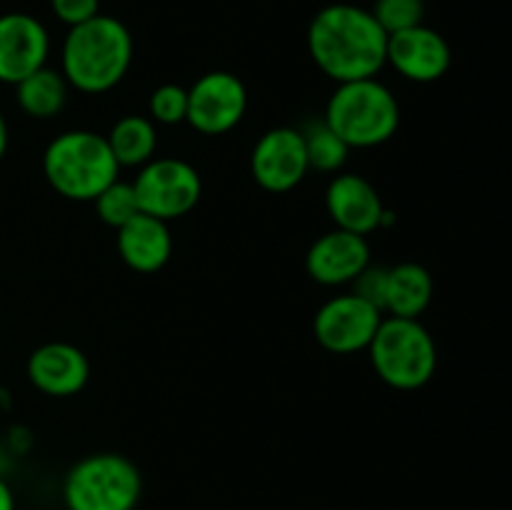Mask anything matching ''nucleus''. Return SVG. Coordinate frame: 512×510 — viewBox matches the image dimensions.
<instances>
[{
	"instance_id": "nucleus-23",
	"label": "nucleus",
	"mask_w": 512,
	"mask_h": 510,
	"mask_svg": "<svg viewBox=\"0 0 512 510\" xmlns=\"http://www.w3.org/2000/svg\"><path fill=\"white\" fill-rule=\"evenodd\" d=\"M370 13L375 15L385 33L393 35L423 23L425 0H375Z\"/></svg>"
},
{
	"instance_id": "nucleus-12",
	"label": "nucleus",
	"mask_w": 512,
	"mask_h": 510,
	"mask_svg": "<svg viewBox=\"0 0 512 510\" xmlns=\"http://www.w3.org/2000/svg\"><path fill=\"white\" fill-rule=\"evenodd\" d=\"M50 35L28 13L0 15V83L18 85L48 65Z\"/></svg>"
},
{
	"instance_id": "nucleus-13",
	"label": "nucleus",
	"mask_w": 512,
	"mask_h": 510,
	"mask_svg": "<svg viewBox=\"0 0 512 510\" xmlns=\"http://www.w3.org/2000/svg\"><path fill=\"white\" fill-rule=\"evenodd\" d=\"M370 265V243L365 235L348 233V230L333 228L320 235L305 255V273L310 280L338 288V285H353L355 278Z\"/></svg>"
},
{
	"instance_id": "nucleus-7",
	"label": "nucleus",
	"mask_w": 512,
	"mask_h": 510,
	"mask_svg": "<svg viewBox=\"0 0 512 510\" xmlns=\"http://www.w3.org/2000/svg\"><path fill=\"white\" fill-rule=\"evenodd\" d=\"M133 190L140 213L170 223L188 215L200 203L203 180L188 160L153 158L138 170Z\"/></svg>"
},
{
	"instance_id": "nucleus-16",
	"label": "nucleus",
	"mask_w": 512,
	"mask_h": 510,
	"mask_svg": "<svg viewBox=\"0 0 512 510\" xmlns=\"http://www.w3.org/2000/svg\"><path fill=\"white\" fill-rule=\"evenodd\" d=\"M115 233L120 258L135 273H158L173 255V235L168 223L153 215L138 213Z\"/></svg>"
},
{
	"instance_id": "nucleus-20",
	"label": "nucleus",
	"mask_w": 512,
	"mask_h": 510,
	"mask_svg": "<svg viewBox=\"0 0 512 510\" xmlns=\"http://www.w3.org/2000/svg\"><path fill=\"white\" fill-rule=\"evenodd\" d=\"M300 133H303L310 170H318V173H340L343 170V165L348 163L350 148L323 118L308 123Z\"/></svg>"
},
{
	"instance_id": "nucleus-6",
	"label": "nucleus",
	"mask_w": 512,
	"mask_h": 510,
	"mask_svg": "<svg viewBox=\"0 0 512 510\" xmlns=\"http://www.w3.org/2000/svg\"><path fill=\"white\" fill-rule=\"evenodd\" d=\"M143 495L138 465L120 453H93L65 473V510H135Z\"/></svg>"
},
{
	"instance_id": "nucleus-2",
	"label": "nucleus",
	"mask_w": 512,
	"mask_h": 510,
	"mask_svg": "<svg viewBox=\"0 0 512 510\" xmlns=\"http://www.w3.org/2000/svg\"><path fill=\"white\" fill-rule=\"evenodd\" d=\"M133 53L130 30L113 15H95L68 30L60 50V73L80 93H108L123 83Z\"/></svg>"
},
{
	"instance_id": "nucleus-18",
	"label": "nucleus",
	"mask_w": 512,
	"mask_h": 510,
	"mask_svg": "<svg viewBox=\"0 0 512 510\" xmlns=\"http://www.w3.org/2000/svg\"><path fill=\"white\" fill-rule=\"evenodd\" d=\"M70 85L60 70L53 68H40L25 80L15 85V100L18 108L23 110L28 118L35 120H50L65 108L68 103Z\"/></svg>"
},
{
	"instance_id": "nucleus-24",
	"label": "nucleus",
	"mask_w": 512,
	"mask_h": 510,
	"mask_svg": "<svg viewBox=\"0 0 512 510\" xmlns=\"http://www.w3.org/2000/svg\"><path fill=\"white\" fill-rule=\"evenodd\" d=\"M385 285H388V268L383 265H373L370 263L363 273L355 278L353 283V293L365 298L368 303H373L375 308L383 313V300H385Z\"/></svg>"
},
{
	"instance_id": "nucleus-5",
	"label": "nucleus",
	"mask_w": 512,
	"mask_h": 510,
	"mask_svg": "<svg viewBox=\"0 0 512 510\" xmlns=\"http://www.w3.org/2000/svg\"><path fill=\"white\" fill-rule=\"evenodd\" d=\"M370 363L385 385L418 390L438 370V345L420 320L385 315L368 348Z\"/></svg>"
},
{
	"instance_id": "nucleus-4",
	"label": "nucleus",
	"mask_w": 512,
	"mask_h": 510,
	"mask_svg": "<svg viewBox=\"0 0 512 510\" xmlns=\"http://www.w3.org/2000/svg\"><path fill=\"white\" fill-rule=\"evenodd\" d=\"M325 123L353 148H378L400 125V103L378 78L338 83L325 105Z\"/></svg>"
},
{
	"instance_id": "nucleus-1",
	"label": "nucleus",
	"mask_w": 512,
	"mask_h": 510,
	"mask_svg": "<svg viewBox=\"0 0 512 510\" xmlns=\"http://www.w3.org/2000/svg\"><path fill=\"white\" fill-rule=\"evenodd\" d=\"M308 53L335 83L375 78L388 65V33L360 5H325L308 25Z\"/></svg>"
},
{
	"instance_id": "nucleus-19",
	"label": "nucleus",
	"mask_w": 512,
	"mask_h": 510,
	"mask_svg": "<svg viewBox=\"0 0 512 510\" xmlns=\"http://www.w3.org/2000/svg\"><path fill=\"white\" fill-rule=\"evenodd\" d=\"M105 138L120 168H143L158 150V128L148 115H123Z\"/></svg>"
},
{
	"instance_id": "nucleus-26",
	"label": "nucleus",
	"mask_w": 512,
	"mask_h": 510,
	"mask_svg": "<svg viewBox=\"0 0 512 510\" xmlns=\"http://www.w3.org/2000/svg\"><path fill=\"white\" fill-rule=\"evenodd\" d=\"M0 510H15V495L3 475H0Z\"/></svg>"
},
{
	"instance_id": "nucleus-8",
	"label": "nucleus",
	"mask_w": 512,
	"mask_h": 510,
	"mask_svg": "<svg viewBox=\"0 0 512 510\" xmlns=\"http://www.w3.org/2000/svg\"><path fill=\"white\" fill-rule=\"evenodd\" d=\"M385 315L355 293L325 300L313 318L315 340L328 353L353 355L368 350Z\"/></svg>"
},
{
	"instance_id": "nucleus-22",
	"label": "nucleus",
	"mask_w": 512,
	"mask_h": 510,
	"mask_svg": "<svg viewBox=\"0 0 512 510\" xmlns=\"http://www.w3.org/2000/svg\"><path fill=\"white\" fill-rule=\"evenodd\" d=\"M148 118L155 125H180L188 120V88L175 83L158 85L148 98Z\"/></svg>"
},
{
	"instance_id": "nucleus-10",
	"label": "nucleus",
	"mask_w": 512,
	"mask_h": 510,
	"mask_svg": "<svg viewBox=\"0 0 512 510\" xmlns=\"http://www.w3.org/2000/svg\"><path fill=\"white\" fill-rule=\"evenodd\" d=\"M250 173L268 193L280 195L298 188L310 173L303 133L288 125L265 130L250 153Z\"/></svg>"
},
{
	"instance_id": "nucleus-11",
	"label": "nucleus",
	"mask_w": 512,
	"mask_h": 510,
	"mask_svg": "<svg viewBox=\"0 0 512 510\" xmlns=\"http://www.w3.org/2000/svg\"><path fill=\"white\" fill-rule=\"evenodd\" d=\"M325 210L335 228L368 238L375 230L393 223L378 188L358 173H335L325 190Z\"/></svg>"
},
{
	"instance_id": "nucleus-27",
	"label": "nucleus",
	"mask_w": 512,
	"mask_h": 510,
	"mask_svg": "<svg viewBox=\"0 0 512 510\" xmlns=\"http://www.w3.org/2000/svg\"><path fill=\"white\" fill-rule=\"evenodd\" d=\"M8 153V123H5V115L0 113V160Z\"/></svg>"
},
{
	"instance_id": "nucleus-25",
	"label": "nucleus",
	"mask_w": 512,
	"mask_h": 510,
	"mask_svg": "<svg viewBox=\"0 0 512 510\" xmlns=\"http://www.w3.org/2000/svg\"><path fill=\"white\" fill-rule=\"evenodd\" d=\"M50 8L60 23L75 28V25L100 15V0H50Z\"/></svg>"
},
{
	"instance_id": "nucleus-3",
	"label": "nucleus",
	"mask_w": 512,
	"mask_h": 510,
	"mask_svg": "<svg viewBox=\"0 0 512 510\" xmlns=\"http://www.w3.org/2000/svg\"><path fill=\"white\" fill-rule=\"evenodd\" d=\"M43 175L65 200L93 203L120 175L108 138L95 130H65L43 153Z\"/></svg>"
},
{
	"instance_id": "nucleus-14",
	"label": "nucleus",
	"mask_w": 512,
	"mask_h": 510,
	"mask_svg": "<svg viewBox=\"0 0 512 510\" xmlns=\"http://www.w3.org/2000/svg\"><path fill=\"white\" fill-rule=\"evenodd\" d=\"M450 63L448 40L428 25L420 23L388 35V65L410 83H435L448 73Z\"/></svg>"
},
{
	"instance_id": "nucleus-21",
	"label": "nucleus",
	"mask_w": 512,
	"mask_h": 510,
	"mask_svg": "<svg viewBox=\"0 0 512 510\" xmlns=\"http://www.w3.org/2000/svg\"><path fill=\"white\" fill-rule=\"evenodd\" d=\"M95 203V213L98 218L103 220L105 225H110L113 230L123 228L128 220H133L135 215L140 213L138 198H135L133 183H125V180H115L110 183L98 198L93 200Z\"/></svg>"
},
{
	"instance_id": "nucleus-15",
	"label": "nucleus",
	"mask_w": 512,
	"mask_h": 510,
	"mask_svg": "<svg viewBox=\"0 0 512 510\" xmlns=\"http://www.w3.org/2000/svg\"><path fill=\"white\" fill-rule=\"evenodd\" d=\"M30 385L50 398H70L78 395L90 380V360L78 345L53 340L43 343L30 353L25 363Z\"/></svg>"
},
{
	"instance_id": "nucleus-9",
	"label": "nucleus",
	"mask_w": 512,
	"mask_h": 510,
	"mask_svg": "<svg viewBox=\"0 0 512 510\" xmlns=\"http://www.w3.org/2000/svg\"><path fill=\"white\" fill-rule=\"evenodd\" d=\"M248 110V88L228 70H210L188 88V120L203 135H225L238 128Z\"/></svg>"
},
{
	"instance_id": "nucleus-17",
	"label": "nucleus",
	"mask_w": 512,
	"mask_h": 510,
	"mask_svg": "<svg viewBox=\"0 0 512 510\" xmlns=\"http://www.w3.org/2000/svg\"><path fill=\"white\" fill-rule=\"evenodd\" d=\"M433 275L420 263H398L388 268V285H385L383 315L393 318H413L428 310L433 300Z\"/></svg>"
}]
</instances>
